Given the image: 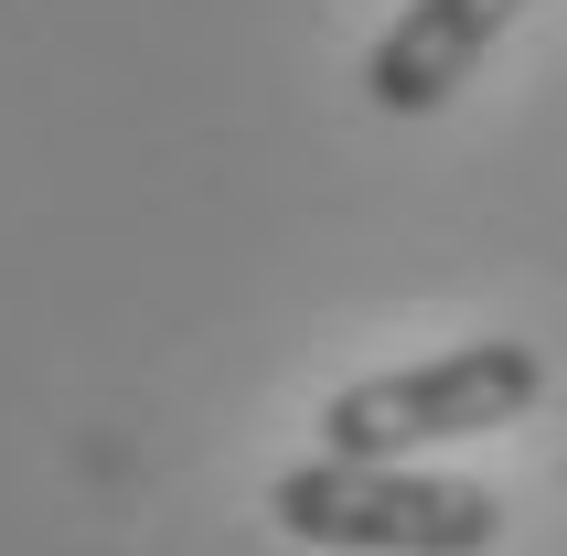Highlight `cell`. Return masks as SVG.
Segmentation results:
<instances>
[{
  "label": "cell",
  "instance_id": "obj_1",
  "mask_svg": "<svg viewBox=\"0 0 567 556\" xmlns=\"http://www.w3.org/2000/svg\"><path fill=\"white\" fill-rule=\"evenodd\" d=\"M268 525L289 546H332V556H493L504 546V493L321 450V461L268 482Z\"/></svg>",
  "mask_w": 567,
  "mask_h": 556
},
{
  "label": "cell",
  "instance_id": "obj_2",
  "mask_svg": "<svg viewBox=\"0 0 567 556\" xmlns=\"http://www.w3.org/2000/svg\"><path fill=\"white\" fill-rule=\"evenodd\" d=\"M546 397V353L536 342H450L429 364H385V374H353L321 397V450H353V461H429L440 439H493L514 429L525 406Z\"/></svg>",
  "mask_w": 567,
  "mask_h": 556
},
{
  "label": "cell",
  "instance_id": "obj_3",
  "mask_svg": "<svg viewBox=\"0 0 567 556\" xmlns=\"http://www.w3.org/2000/svg\"><path fill=\"white\" fill-rule=\"evenodd\" d=\"M514 11L525 0H408L375 32V54H364V96L385 119H440L450 96L482 75V54L514 32Z\"/></svg>",
  "mask_w": 567,
  "mask_h": 556
}]
</instances>
